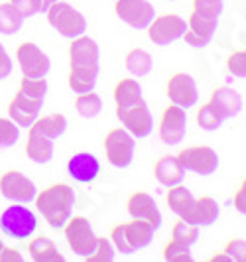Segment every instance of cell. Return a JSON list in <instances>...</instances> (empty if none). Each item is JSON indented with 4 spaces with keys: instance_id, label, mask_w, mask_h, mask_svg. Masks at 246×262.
<instances>
[{
    "instance_id": "5",
    "label": "cell",
    "mask_w": 246,
    "mask_h": 262,
    "mask_svg": "<svg viewBox=\"0 0 246 262\" xmlns=\"http://www.w3.org/2000/svg\"><path fill=\"white\" fill-rule=\"evenodd\" d=\"M136 138L126 128H113L104 136V154L110 166L115 168H128L134 160Z\"/></svg>"
},
{
    "instance_id": "42",
    "label": "cell",
    "mask_w": 246,
    "mask_h": 262,
    "mask_svg": "<svg viewBox=\"0 0 246 262\" xmlns=\"http://www.w3.org/2000/svg\"><path fill=\"white\" fill-rule=\"evenodd\" d=\"M222 4H225V0H193L195 10L215 14V16H220V12H222Z\"/></svg>"
},
{
    "instance_id": "24",
    "label": "cell",
    "mask_w": 246,
    "mask_h": 262,
    "mask_svg": "<svg viewBox=\"0 0 246 262\" xmlns=\"http://www.w3.org/2000/svg\"><path fill=\"white\" fill-rule=\"evenodd\" d=\"M32 132H38L41 136L50 138V140H57L59 136H63L67 130V118L61 113H52V115H43L34 120V124L28 128Z\"/></svg>"
},
{
    "instance_id": "48",
    "label": "cell",
    "mask_w": 246,
    "mask_h": 262,
    "mask_svg": "<svg viewBox=\"0 0 246 262\" xmlns=\"http://www.w3.org/2000/svg\"><path fill=\"white\" fill-rule=\"evenodd\" d=\"M2 247H4V243H2V238H0V250H2Z\"/></svg>"
},
{
    "instance_id": "21",
    "label": "cell",
    "mask_w": 246,
    "mask_h": 262,
    "mask_svg": "<svg viewBox=\"0 0 246 262\" xmlns=\"http://www.w3.org/2000/svg\"><path fill=\"white\" fill-rule=\"evenodd\" d=\"M154 178L155 182L160 185H164V187L183 184V180H185V168L182 166V162L177 160V156L166 154V156L155 160Z\"/></svg>"
},
{
    "instance_id": "18",
    "label": "cell",
    "mask_w": 246,
    "mask_h": 262,
    "mask_svg": "<svg viewBox=\"0 0 246 262\" xmlns=\"http://www.w3.org/2000/svg\"><path fill=\"white\" fill-rule=\"evenodd\" d=\"M101 48L99 43L89 36H77L69 43V67L81 66H99Z\"/></svg>"
},
{
    "instance_id": "27",
    "label": "cell",
    "mask_w": 246,
    "mask_h": 262,
    "mask_svg": "<svg viewBox=\"0 0 246 262\" xmlns=\"http://www.w3.org/2000/svg\"><path fill=\"white\" fill-rule=\"evenodd\" d=\"M124 229H126V235H128L130 245H132L136 250L146 249V247L154 241L155 229L150 223H146V221L132 219V221H128V223H124Z\"/></svg>"
},
{
    "instance_id": "49",
    "label": "cell",
    "mask_w": 246,
    "mask_h": 262,
    "mask_svg": "<svg viewBox=\"0 0 246 262\" xmlns=\"http://www.w3.org/2000/svg\"><path fill=\"white\" fill-rule=\"evenodd\" d=\"M169 2H175V0H169Z\"/></svg>"
},
{
    "instance_id": "40",
    "label": "cell",
    "mask_w": 246,
    "mask_h": 262,
    "mask_svg": "<svg viewBox=\"0 0 246 262\" xmlns=\"http://www.w3.org/2000/svg\"><path fill=\"white\" fill-rule=\"evenodd\" d=\"M225 252L234 262H246V241L244 238H233L225 245Z\"/></svg>"
},
{
    "instance_id": "10",
    "label": "cell",
    "mask_w": 246,
    "mask_h": 262,
    "mask_svg": "<svg viewBox=\"0 0 246 262\" xmlns=\"http://www.w3.org/2000/svg\"><path fill=\"white\" fill-rule=\"evenodd\" d=\"M187 132V113L185 108L169 103L164 111H162V118H160V126H158V136L164 144L177 146L183 142Z\"/></svg>"
},
{
    "instance_id": "34",
    "label": "cell",
    "mask_w": 246,
    "mask_h": 262,
    "mask_svg": "<svg viewBox=\"0 0 246 262\" xmlns=\"http://www.w3.org/2000/svg\"><path fill=\"white\" fill-rule=\"evenodd\" d=\"M164 260L168 262H191L193 260V254L189 245L180 243L175 238H171L168 245L164 247Z\"/></svg>"
},
{
    "instance_id": "2",
    "label": "cell",
    "mask_w": 246,
    "mask_h": 262,
    "mask_svg": "<svg viewBox=\"0 0 246 262\" xmlns=\"http://www.w3.org/2000/svg\"><path fill=\"white\" fill-rule=\"evenodd\" d=\"M48 24L67 39H73L77 36H83L87 32V20L85 16L79 12L77 8H73L69 2L55 0L50 10L46 12Z\"/></svg>"
},
{
    "instance_id": "16",
    "label": "cell",
    "mask_w": 246,
    "mask_h": 262,
    "mask_svg": "<svg viewBox=\"0 0 246 262\" xmlns=\"http://www.w3.org/2000/svg\"><path fill=\"white\" fill-rule=\"evenodd\" d=\"M126 211L132 219H140L146 221L154 227L155 231L162 225V213L158 209V203L154 201V197L146 191H136L128 197L126 201Z\"/></svg>"
},
{
    "instance_id": "17",
    "label": "cell",
    "mask_w": 246,
    "mask_h": 262,
    "mask_svg": "<svg viewBox=\"0 0 246 262\" xmlns=\"http://www.w3.org/2000/svg\"><path fill=\"white\" fill-rule=\"evenodd\" d=\"M219 203L211 195L195 197L193 203L189 205V209L183 213V221L195 225V227H209V225L217 223L219 219Z\"/></svg>"
},
{
    "instance_id": "22",
    "label": "cell",
    "mask_w": 246,
    "mask_h": 262,
    "mask_svg": "<svg viewBox=\"0 0 246 262\" xmlns=\"http://www.w3.org/2000/svg\"><path fill=\"white\" fill-rule=\"evenodd\" d=\"M99 66H81V67H69V77H67V85L69 89L81 95V93L95 91L97 79H99Z\"/></svg>"
},
{
    "instance_id": "30",
    "label": "cell",
    "mask_w": 246,
    "mask_h": 262,
    "mask_svg": "<svg viewBox=\"0 0 246 262\" xmlns=\"http://www.w3.org/2000/svg\"><path fill=\"white\" fill-rule=\"evenodd\" d=\"M24 16L14 8L12 2H2L0 4V34L4 36H14L22 30Z\"/></svg>"
},
{
    "instance_id": "3",
    "label": "cell",
    "mask_w": 246,
    "mask_h": 262,
    "mask_svg": "<svg viewBox=\"0 0 246 262\" xmlns=\"http://www.w3.org/2000/svg\"><path fill=\"white\" fill-rule=\"evenodd\" d=\"M38 229V217L32 209H28L26 203L10 205L0 213V231L10 238L24 241L32 236Z\"/></svg>"
},
{
    "instance_id": "23",
    "label": "cell",
    "mask_w": 246,
    "mask_h": 262,
    "mask_svg": "<svg viewBox=\"0 0 246 262\" xmlns=\"http://www.w3.org/2000/svg\"><path fill=\"white\" fill-rule=\"evenodd\" d=\"M26 156L30 162L34 164H48L53 158V140L41 136L38 132L28 130V140H26Z\"/></svg>"
},
{
    "instance_id": "25",
    "label": "cell",
    "mask_w": 246,
    "mask_h": 262,
    "mask_svg": "<svg viewBox=\"0 0 246 262\" xmlns=\"http://www.w3.org/2000/svg\"><path fill=\"white\" fill-rule=\"evenodd\" d=\"M113 97H115L117 108H126V106H132L136 105V103H140V101H144L140 83L136 79L130 77H124L118 81L117 85H115Z\"/></svg>"
},
{
    "instance_id": "31",
    "label": "cell",
    "mask_w": 246,
    "mask_h": 262,
    "mask_svg": "<svg viewBox=\"0 0 246 262\" xmlns=\"http://www.w3.org/2000/svg\"><path fill=\"white\" fill-rule=\"evenodd\" d=\"M75 111L79 113V117L83 118H97L103 111V99L95 91L81 93L75 99Z\"/></svg>"
},
{
    "instance_id": "41",
    "label": "cell",
    "mask_w": 246,
    "mask_h": 262,
    "mask_svg": "<svg viewBox=\"0 0 246 262\" xmlns=\"http://www.w3.org/2000/svg\"><path fill=\"white\" fill-rule=\"evenodd\" d=\"M14 8L26 18H32L36 14H41V0H10Z\"/></svg>"
},
{
    "instance_id": "38",
    "label": "cell",
    "mask_w": 246,
    "mask_h": 262,
    "mask_svg": "<svg viewBox=\"0 0 246 262\" xmlns=\"http://www.w3.org/2000/svg\"><path fill=\"white\" fill-rule=\"evenodd\" d=\"M110 243L115 245L117 252H122V254H134L136 249L130 245L128 235H126V229H124V223H118L110 229Z\"/></svg>"
},
{
    "instance_id": "37",
    "label": "cell",
    "mask_w": 246,
    "mask_h": 262,
    "mask_svg": "<svg viewBox=\"0 0 246 262\" xmlns=\"http://www.w3.org/2000/svg\"><path fill=\"white\" fill-rule=\"evenodd\" d=\"M171 238H175V241L185 243V245L191 247L193 243H197V238H199V227H195V225L180 219L177 223L173 225V229H171Z\"/></svg>"
},
{
    "instance_id": "47",
    "label": "cell",
    "mask_w": 246,
    "mask_h": 262,
    "mask_svg": "<svg viewBox=\"0 0 246 262\" xmlns=\"http://www.w3.org/2000/svg\"><path fill=\"white\" fill-rule=\"evenodd\" d=\"M55 0H41V14H46L50 10V6H52Z\"/></svg>"
},
{
    "instance_id": "12",
    "label": "cell",
    "mask_w": 246,
    "mask_h": 262,
    "mask_svg": "<svg viewBox=\"0 0 246 262\" xmlns=\"http://www.w3.org/2000/svg\"><path fill=\"white\" fill-rule=\"evenodd\" d=\"M117 118L134 138H146L154 132V117L144 101L126 108H117Z\"/></svg>"
},
{
    "instance_id": "6",
    "label": "cell",
    "mask_w": 246,
    "mask_h": 262,
    "mask_svg": "<svg viewBox=\"0 0 246 262\" xmlns=\"http://www.w3.org/2000/svg\"><path fill=\"white\" fill-rule=\"evenodd\" d=\"M217 28H219V16L193 8L187 18V30L183 34V39L191 48H207L213 36L217 34Z\"/></svg>"
},
{
    "instance_id": "43",
    "label": "cell",
    "mask_w": 246,
    "mask_h": 262,
    "mask_svg": "<svg viewBox=\"0 0 246 262\" xmlns=\"http://www.w3.org/2000/svg\"><path fill=\"white\" fill-rule=\"evenodd\" d=\"M12 69H14L12 57L8 55V52L4 50V46L0 43V81H2V79H6V77H10Z\"/></svg>"
},
{
    "instance_id": "44",
    "label": "cell",
    "mask_w": 246,
    "mask_h": 262,
    "mask_svg": "<svg viewBox=\"0 0 246 262\" xmlns=\"http://www.w3.org/2000/svg\"><path fill=\"white\" fill-rule=\"evenodd\" d=\"M233 205L240 215H246V178L242 180V184L238 185V189H236V193H234Z\"/></svg>"
},
{
    "instance_id": "39",
    "label": "cell",
    "mask_w": 246,
    "mask_h": 262,
    "mask_svg": "<svg viewBox=\"0 0 246 262\" xmlns=\"http://www.w3.org/2000/svg\"><path fill=\"white\" fill-rule=\"evenodd\" d=\"M227 69L229 73L238 79H246V50L233 52L227 57Z\"/></svg>"
},
{
    "instance_id": "32",
    "label": "cell",
    "mask_w": 246,
    "mask_h": 262,
    "mask_svg": "<svg viewBox=\"0 0 246 262\" xmlns=\"http://www.w3.org/2000/svg\"><path fill=\"white\" fill-rule=\"evenodd\" d=\"M195 120H197V126L205 132H217L222 126V117L211 103H205V105L199 106Z\"/></svg>"
},
{
    "instance_id": "4",
    "label": "cell",
    "mask_w": 246,
    "mask_h": 262,
    "mask_svg": "<svg viewBox=\"0 0 246 262\" xmlns=\"http://www.w3.org/2000/svg\"><path fill=\"white\" fill-rule=\"evenodd\" d=\"M63 233L71 252H75L81 258H87L97 247V235L93 231L91 221L83 215H71L63 225Z\"/></svg>"
},
{
    "instance_id": "46",
    "label": "cell",
    "mask_w": 246,
    "mask_h": 262,
    "mask_svg": "<svg viewBox=\"0 0 246 262\" xmlns=\"http://www.w3.org/2000/svg\"><path fill=\"white\" fill-rule=\"evenodd\" d=\"M209 262H233V260H231V256H229L225 250H220L217 254H213V256L209 258Z\"/></svg>"
},
{
    "instance_id": "33",
    "label": "cell",
    "mask_w": 246,
    "mask_h": 262,
    "mask_svg": "<svg viewBox=\"0 0 246 262\" xmlns=\"http://www.w3.org/2000/svg\"><path fill=\"white\" fill-rule=\"evenodd\" d=\"M18 93L26 95L30 99L43 101L48 95V81L46 77H22L18 85Z\"/></svg>"
},
{
    "instance_id": "36",
    "label": "cell",
    "mask_w": 246,
    "mask_h": 262,
    "mask_svg": "<svg viewBox=\"0 0 246 262\" xmlns=\"http://www.w3.org/2000/svg\"><path fill=\"white\" fill-rule=\"evenodd\" d=\"M20 140V126L12 118L0 117V148H12Z\"/></svg>"
},
{
    "instance_id": "7",
    "label": "cell",
    "mask_w": 246,
    "mask_h": 262,
    "mask_svg": "<svg viewBox=\"0 0 246 262\" xmlns=\"http://www.w3.org/2000/svg\"><path fill=\"white\" fill-rule=\"evenodd\" d=\"M146 30H148V38L154 46H169L183 38L187 30V20L177 14H162V16H155Z\"/></svg>"
},
{
    "instance_id": "19",
    "label": "cell",
    "mask_w": 246,
    "mask_h": 262,
    "mask_svg": "<svg viewBox=\"0 0 246 262\" xmlns=\"http://www.w3.org/2000/svg\"><path fill=\"white\" fill-rule=\"evenodd\" d=\"M67 173L79 184H91L101 173V162L89 152H77L67 162Z\"/></svg>"
},
{
    "instance_id": "29",
    "label": "cell",
    "mask_w": 246,
    "mask_h": 262,
    "mask_svg": "<svg viewBox=\"0 0 246 262\" xmlns=\"http://www.w3.org/2000/svg\"><path fill=\"white\" fill-rule=\"evenodd\" d=\"M193 199L195 197L191 195V191L183 184L171 185V187H168V193H166V203H168L169 211L177 217H183V213L189 209Z\"/></svg>"
},
{
    "instance_id": "20",
    "label": "cell",
    "mask_w": 246,
    "mask_h": 262,
    "mask_svg": "<svg viewBox=\"0 0 246 262\" xmlns=\"http://www.w3.org/2000/svg\"><path fill=\"white\" fill-rule=\"evenodd\" d=\"M209 103L219 111L222 120L238 117L240 111H242V97H240V93L233 89V87H227V85L213 89Z\"/></svg>"
},
{
    "instance_id": "28",
    "label": "cell",
    "mask_w": 246,
    "mask_h": 262,
    "mask_svg": "<svg viewBox=\"0 0 246 262\" xmlns=\"http://www.w3.org/2000/svg\"><path fill=\"white\" fill-rule=\"evenodd\" d=\"M124 67L128 69L130 75H134V77H144V75H148V73L152 71L154 59H152V55L146 52V50L134 48V50H130V52L126 53V57H124Z\"/></svg>"
},
{
    "instance_id": "1",
    "label": "cell",
    "mask_w": 246,
    "mask_h": 262,
    "mask_svg": "<svg viewBox=\"0 0 246 262\" xmlns=\"http://www.w3.org/2000/svg\"><path fill=\"white\" fill-rule=\"evenodd\" d=\"M34 203H36L38 213L43 217V221L52 229L59 231V229H63V225L73 213L75 193H73L71 185L52 184L36 193Z\"/></svg>"
},
{
    "instance_id": "14",
    "label": "cell",
    "mask_w": 246,
    "mask_h": 262,
    "mask_svg": "<svg viewBox=\"0 0 246 262\" xmlns=\"http://www.w3.org/2000/svg\"><path fill=\"white\" fill-rule=\"evenodd\" d=\"M168 99L171 105H177L182 108H191L199 101V91H197V83L189 73H173L168 79Z\"/></svg>"
},
{
    "instance_id": "13",
    "label": "cell",
    "mask_w": 246,
    "mask_h": 262,
    "mask_svg": "<svg viewBox=\"0 0 246 262\" xmlns=\"http://www.w3.org/2000/svg\"><path fill=\"white\" fill-rule=\"evenodd\" d=\"M115 12L134 30H146L155 18L154 4L148 0H115Z\"/></svg>"
},
{
    "instance_id": "45",
    "label": "cell",
    "mask_w": 246,
    "mask_h": 262,
    "mask_svg": "<svg viewBox=\"0 0 246 262\" xmlns=\"http://www.w3.org/2000/svg\"><path fill=\"white\" fill-rule=\"evenodd\" d=\"M0 262H24V256L20 254L18 249L2 247V250H0Z\"/></svg>"
},
{
    "instance_id": "26",
    "label": "cell",
    "mask_w": 246,
    "mask_h": 262,
    "mask_svg": "<svg viewBox=\"0 0 246 262\" xmlns=\"http://www.w3.org/2000/svg\"><path fill=\"white\" fill-rule=\"evenodd\" d=\"M28 252L30 258L34 262H63V254L59 252V249L55 247L52 238L48 236H36L30 241L28 245Z\"/></svg>"
},
{
    "instance_id": "11",
    "label": "cell",
    "mask_w": 246,
    "mask_h": 262,
    "mask_svg": "<svg viewBox=\"0 0 246 262\" xmlns=\"http://www.w3.org/2000/svg\"><path fill=\"white\" fill-rule=\"evenodd\" d=\"M185 171H193L199 176H211L219 168V154L211 146H187L177 154Z\"/></svg>"
},
{
    "instance_id": "9",
    "label": "cell",
    "mask_w": 246,
    "mask_h": 262,
    "mask_svg": "<svg viewBox=\"0 0 246 262\" xmlns=\"http://www.w3.org/2000/svg\"><path fill=\"white\" fill-rule=\"evenodd\" d=\"M38 193L36 184L26 173L18 170H8L0 176V195L12 203H30Z\"/></svg>"
},
{
    "instance_id": "8",
    "label": "cell",
    "mask_w": 246,
    "mask_h": 262,
    "mask_svg": "<svg viewBox=\"0 0 246 262\" xmlns=\"http://www.w3.org/2000/svg\"><path fill=\"white\" fill-rule=\"evenodd\" d=\"M16 63L22 71V77H46L52 69L48 53L34 41H24L16 50Z\"/></svg>"
},
{
    "instance_id": "35",
    "label": "cell",
    "mask_w": 246,
    "mask_h": 262,
    "mask_svg": "<svg viewBox=\"0 0 246 262\" xmlns=\"http://www.w3.org/2000/svg\"><path fill=\"white\" fill-rule=\"evenodd\" d=\"M117 256V249L115 245L110 243V238L106 236H97V247L91 254L87 256L89 262H113Z\"/></svg>"
},
{
    "instance_id": "15",
    "label": "cell",
    "mask_w": 246,
    "mask_h": 262,
    "mask_svg": "<svg viewBox=\"0 0 246 262\" xmlns=\"http://www.w3.org/2000/svg\"><path fill=\"white\" fill-rule=\"evenodd\" d=\"M41 106H43V101L30 99L22 93H16L6 106V113H8V118H12L20 128H30L34 120L39 117Z\"/></svg>"
}]
</instances>
